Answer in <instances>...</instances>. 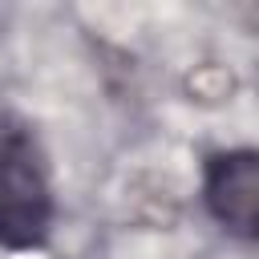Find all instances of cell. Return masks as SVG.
<instances>
[{"label":"cell","mask_w":259,"mask_h":259,"mask_svg":"<svg viewBox=\"0 0 259 259\" xmlns=\"http://www.w3.org/2000/svg\"><path fill=\"white\" fill-rule=\"evenodd\" d=\"M53 231L49 162L24 117L0 109V247L28 251Z\"/></svg>","instance_id":"obj_1"},{"label":"cell","mask_w":259,"mask_h":259,"mask_svg":"<svg viewBox=\"0 0 259 259\" xmlns=\"http://www.w3.org/2000/svg\"><path fill=\"white\" fill-rule=\"evenodd\" d=\"M202 202L210 219L259 243V150H219L202 170Z\"/></svg>","instance_id":"obj_2"}]
</instances>
